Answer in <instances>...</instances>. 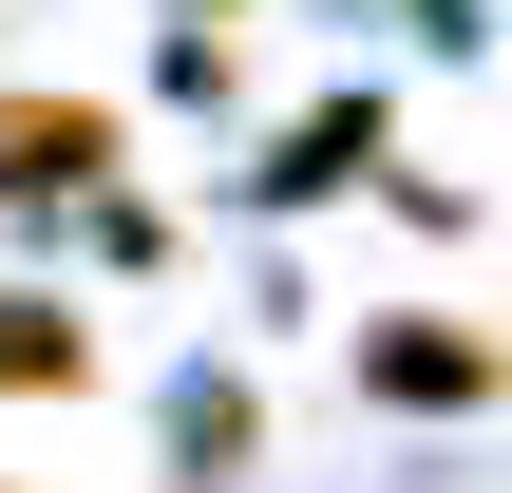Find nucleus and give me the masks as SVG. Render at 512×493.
<instances>
[{
	"label": "nucleus",
	"instance_id": "1",
	"mask_svg": "<svg viewBox=\"0 0 512 493\" xmlns=\"http://www.w3.org/2000/svg\"><path fill=\"white\" fill-rule=\"evenodd\" d=\"M361 399H399V418H475V399H512V342L456 323V304H399V323H361Z\"/></svg>",
	"mask_w": 512,
	"mask_h": 493
},
{
	"label": "nucleus",
	"instance_id": "2",
	"mask_svg": "<svg viewBox=\"0 0 512 493\" xmlns=\"http://www.w3.org/2000/svg\"><path fill=\"white\" fill-rule=\"evenodd\" d=\"M114 190V95H0V209H95Z\"/></svg>",
	"mask_w": 512,
	"mask_h": 493
},
{
	"label": "nucleus",
	"instance_id": "3",
	"mask_svg": "<svg viewBox=\"0 0 512 493\" xmlns=\"http://www.w3.org/2000/svg\"><path fill=\"white\" fill-rule=\"evenodd\" d=\"M76 380H95V304L0 285V399H76Z\"/></svg>",
	"mask_w": 512,
	"mask_h": 493
},
{
	"label": "nucleus",
	"instance_id": "4",
	"mask_svg": "<svg viewBox=\"0 0 512 493\" xmlns=\"http://www.w3.org/2000/svg\"><path fill=\"white\" fill-rule=\"evenodd\" d=\"M266 190H285V209H323V190H380V95H342V114H304Z\"/></svg>",
	"mask_w": 512,
	"mask_h": 493
},
{
	"label": "nucleus",
	"instance_id": "5",
	"mask_svg": "<svg viewBox=\"0 0 512 493\" xmlns=\"http://www.w3.org/2000/svg\"><path fill=\"white\" fill-rule=\"evenodd\" d=\"M247 437H266L247 380H190V399H171V456H190V475H247Z\"/></svg>",
	"mask_w": 512,
	"mask_h": 493
},
{
	"label": "nucleus",
	"instance_id": "6",
	"mask_svg": "<svg viewBox=\"0 0 512 493\" xmlns=\"http://www.w3.org/2000/svg\"><path fill=\"white\" fill-rule=\"evenodd\" d=\"M0 493H19V475H0Z\"/></svg>",
	"mask_w": 512,
	"mask_h": 493
}]
</instances>
